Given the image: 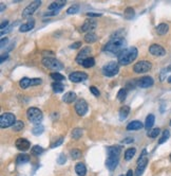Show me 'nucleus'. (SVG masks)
<instances>
[{
    "label": "nucleus",
    "instance_id": "57",
    "mask_svg": "<svg viewBox=\"0 0 171 176\" xmlns=\"http://www.w3.org/2000/svg\"><path fill=\"white\" fill-rule=\"evenodd\" d=\"M170 125H171V120H170Z\"/></svg>",
    "mask_w": 171,
    "mask_h": 176
},
{
    "label": "nucleus",
    "instance_id": "18",
    "mask_svg": "<svg viewBox=\"0 0 171 176\" xmlns=\"http://www.w3.org/2000/svg\"><path fill=\"white\" fill-rule=\"evenodd\" d=\"M118 161H119V157H108L106 160V167L110 171H113L117 167Z\"/></svg>",
    "mask_w": 171,
    "mask_h": 176
},
{
    "label": "nucleus",
    "instance_id": "8",
    "mask_svg": "<svg viewBox=\"0 0 171 176\" xmlns=\"http://www.w3.org/2000/svg\"><path fill=\"white\" fill-rule=\"evenodd\" d=\"M151 67H152V65L150 62L140 61V62H137V63L133 66V70L135 73H145V72H148L149 70L151 69Z\"/></svg>",
    "mask_w": 171,
    "mask_h": 176
},
{
    "label": "nucleus",
    "instance_id": "5",
    "mask_svg": "<svg viewBox=\"0 0 171 176\" xmlns=\"http://www.w3.org/2000/svg\"><path fill=\"white\" fill-rule=\"evenodd\" d=\"M147 165H148V158H147V151L143 150L142 155L140 156L137 160V168L135 170V176H142L144 173L145 169H146Z\"/></svg>",
    "mask_w": 171,
    "mask_h": 176
},
{
    "label": "nucleus",
    "instance_id": "51",
    "mask_svg": "<svg viewBox=\"0 0 171 176\" xmlns=\"http://www.w3.org/2000/svg\"><path fill=\"white\" fill-rule=\"evenodd\" d=\"M7 25H9V21H7V20L3 21V23H1V30H3V29H5L7 27H9Z\"/></svg>",
    "mask_w": 171,
    "mask_h": 176
},
{
    "label": "nucleus",
    "instance_id": "45",
    "mask_svg": "<svg viewBox=\"0 0 171 176\" xmlns=\"http://www.w3.org/2000/svg\"><path fill=\"white\" fill-rule=\"evenodd\" d=\"M62 142H63V137H60L59 139L57 140V141H55V142H54L53 144L51 145V147H52V149H54V147H59L60 144H62Z\"/></svg>",
    "mask_w": 171,
    "mask_h": 176
},
{
    "label": "nucleus",
    "instance_id": "39",
    "mask_svg": "<svg viewBox=\"0 0 171 176\" xmlns=\"http://www.w3.org/2000/svg\"><path fill=\"white\" fill-rule=\"evenodd\" d=\"M82 136V129H79V127H76V129H73V132H72V138L73 139H79L80 137Z\"/></svg>",
    "mask_w": 171,
    "mask_h": 176
},
{
    "label": "nucleus",
    "instance_id": "16",
    "mask_svg": "<svg viewBox=\"0 0 171 176\" xmlns=\"http://www.w3.org/2000/svg\"><path fill=\"white\" fill-rule=\"evenodd\" d=\"M154 84V81L151 77H140L137 82H136V86L140 88H148V87H151L152 85Z\"/></svg>",
    "mask_w": 171,
    "mask_h": 176
},
{
    "label": "nucleus",
    "instance_id": "48",
    "mask_svg": "<svg viewBox=\"0 0 171 176\" xmlns=\"http://www.w3.org/2000/svg\"><path fill=\"white\" fill-rule=\"evenodd\" d=\"M14 27V25H12V26H9V27H7L5 29H3V30H1V35H4V34H7V32H10L12 30V28Z\"/></svg>",
    "mask_w": 171,
    "mask_h": 176
},
{
    "label": "nucleus",
    "instance_id": "2",
    "mask_svg": "<svg viewBox=\"0 0 171 176\" xmlns=\"http://www.w3.org/2000/svg\"><path fill=\"white\" fill-rule=\"evenodd\" d=\"M125 46H126V41L122 38H112L109 43H107L105 46L104 50L107 52H112V53H118L124 50Z\"/></svg>",
    "mask_w": 171,
    "mask_h": 176
},
{
    "label": "nucleus",
    "instance_id": "31",
    "mask_svg": "<svg viewBox=\"0 0 171 176\" xmlns=\"http://www.w3.org/2000/svg\"><path fill=\"white\" fill-rule=\"evenodd\" d=\"M30 161V156L27 155V154H20L18 155L17 159H16V162L21 165V163H27Z\"/></svg>",
    "mask_w": 171,
    "mask_h": 176
},
{
    "label": "nucleus",
    "instance_id": "29",
    "mask_svg": "<svg viewBox=\"0 0 171 176\" xmlns=\"http://www.w3.org/2000/svg\"><path fill=\"white\" fill-rule=\"evenodd\" d=\"M168 30H169V26L167 23H160L156 27V32H158V35H165L168 32Z\"/></svg>",
    "mask_w": 171,
    "mask_h": 176
},
{
    "label": "nucleus",
    "instance_id": "15",
    "mask_svg": "<svg viewBox=\"0 0 171 176\" xmlns=\"http://www.w3.org/2000/svg\"><path fill=\"white\" fill-rule=\"evenodd\" d=\"M15 145L19 151H22V152L28 151V150L31 147V143H30V141L27 139H25V138H19V139L16 140Z\"/></svg>",
    "mask_w": 171,
    "mask_h": 176
},
{
    "label": "nucleus",
    "instance_id": "22",
    "mask_svg": "<svg viewBox=\"0 0 171 176\" xmlns=\"http://www.w3.org/2000/svg\"><path fill=\"white\" fill-rule=\"evenodd\" d=\"M76 98L77 97H76L75 93H73V91H68V93H66L65 95L62 96V101L67 104H71L75 101Z\"/></svg>",
    "mask_w": 171,
    "mask_h": 176
},
{
    "label": "nucleus",
    "instance_id": "40",
    "mask_svg": "<svg viewBox=\"0 0 171 176\" xmlns=\"http://www.w3.org/2000/svg\"><path fill=\"white\" fill-rule=\"evenodd\" d=\"M160 133H161V129H158V127H156V129H151L150 131H148V137H150V138H156L158 135H160Z\"/></svg>",
    "mask_w": 171,
    "mask_h": 176
},
{
    "label": "nucleus",
    "instance_id": "50",
    "mask_svg": "<svg viewBox=\"0 0 171 176\" xmlns=\"http://www.w3.org/2000/svg\"><path fill=\"white\" fill-rule=\"evenodd\" d=\"M133 141H134L133 138L130 137V138H126V139H124V140L122 141V143H124V144H127V143H132Z\"/></svg>",
    "mask_w": 171,
    "mask_h": 176
},
{
    "label": "nucleus",
    "instance_id": "58",
    "mask_svg": "<svg viewBox=\"0 0 171 176\" xmlns=\"http://www.w3.org/2000/svg\"><path fill=\"white\" fill-rule=\"evenodd\" d=\"M170 159H171V155H170Z\"/></svg>",
    "mask_w": 171,
    "mask_h": 176
},
{
    "label": "nucleus",
    "instance_id": "56",
    "mask_svg": "<svg viewBox=\"0 0 171 176\" xmlns=\"http://www.w3.org/2000/svg\"><path fill=\"white\" fill-rule=\"evenodd\" d=\"M168 83H171V75L168 77Z\"/></svg>",
    "mask_w": 171,
    "mask_h": 176
},
{
    "label": "nucleus",
    "instance_id": "17",
    "mask_svg": "<svg viewBox=\"0 0 171 176\" xmlns=\"http://www.w3.org/2000/svg\"><path fill=\"white\" fill-rule=\"evenodd\" d=\"M96 28V21L92 18H88L87 20L84 21V25L81 26V31L82 32H91L92 30H94Z\"/></svg>",
    "mask_w": 171,
    "mask_h": 176
},
{
    "label": "nucleus",
    "instance_id": "41",
    "mask_svg": "<svg viewBox=\"0 0 171 176\" xmlns=\"http://www.w3.org/2000/svg\"><path fill=\"white\" fill-rule=\"evenodd\" d=\"M79 11V5H73L67 10V13L69 15H72V14H76L77 12Z\"/></svg>",
    "mask_w": 171,
    "mask_h": 176
},
{
    "label": "nucleus",
    "instance_id": "30",
    "mask_svg": "<svg viewBox=\"0 0 171 176\" xmlns=\"http://www.w3.org/2000/svg\"><path fill=\"white\" fill-rule=\"evenodd\" d=\"M52 88H53V91L55 93H61L65 89V86L62 85L61 83H59V82H54L52 84Z\"/></svg>",
    "mask_w": 171,
    "mask_h": 176
},
{
    "label": "nucleus",
    "instance_id": "20",
    "mask_svg": "<svg viewBox=\"0 0 171 176\" xmlns=\"http://www.w3.org/2000/svg\"><path fill=\"white\" fill-rule=\"evenodd\" d=\"M120 152H122V149H120V147H117V145L109 147L108 149H107L108 157H119Z\"/></svg>",
    "mask_w": 171,
    "mask_h": 176
},
{
    "label": "nucleus",
    "instance_id": "12",
    "mask_svg": "<svg viewBox=\"0 0 171 176\" xmlns=\"http://www.w3.org/2000/svg\"><path fill=\"white\" fill-rule=\"evenodd\" d=\"M69 79L73 83H80V82H84L88 79V74L82 71H75L69 75Z\"/></svg>",
    "mask_w": 171,
    "mask_h": 176
},
{
    "label": "nucleus",
    "instance_id": "26",
    "mask_svg": "<svg viewBox=\"0 0 171 176\" xmlns=\"http://www.w3.org/2000/svg\"><path fill=\"white\" fill-rule=\"evenodd\" d=\"M129 113H130V107L129 106H127V105L122 106L120 107V109H119V119L122 120V121H124V120L128 117Z\"/></svg>",
    "mask_w": 171,
    "mask_h": 176
},
{
    "label": "nucleus",
    "instance_id": "28",
    "mask_svg": "<svg viewBox=\"0 0 171 176\" xmlns=\"http://www.w3.org/2000/svg\"><path fill=\"white\" fill-rule=\"evenodd\" d=\"M97 41V35L93 32H89L84 35V41L88 44H92V43H95Z\"/></svg>",
    "mask_w": 171,
    "mask_h": 176
},
{
    "label": "nucleus",
    "instance_id": "11",
    "mask_svg": "<svg viewBox=\"0 0 171 176\" xmlns=\"http://www.w3.org/2000/svg\"><path fill=\"white\" fill-rule=\"evenodd\" d=\"M75 111L78 116H84L88 111V103L84 99H79L75 103Z\"/></svg>",
    "mask_w": 171,
    "mask_h": 176
},
{
    "label": "nucleus",
    "instance_id": "25",
    "mask_svg": "<svg viewBox=\"0 0 171 176\" xmlns=\"http://www.w3.org/2000/svg\"><path fill=\"white\" fill-rule=\"evenodd\" d=\"M154 120H155V117H154V115H152V114L147 116L146 122H145V129L150 131L151 127L153 126V124H154Z\"/></svg>",
    "mask_w": 171,
    "mask_h": 176
},
{
    "label": "nucleus",
    "instance_id": "3",
    "mask_svg": "<svg viewBox=\"0 0 171 176\" xmlns=\"http://www.w3.org/2000/svg\"><path fill=\"white\" fill-rule=\"evenodd\" d=\"M27 117L30 122L37 125L40 124V122L42 121L43 115H42V111L39 108H37V107H30L27 111Z\"/></svg>",
    "mask_w": 171,
    "mask_h": 176
},
{
    "label": "nucleus",
    "instance_id": "13",
    "mask_svg": "<svg viewBox=\"0 0 171 176\" xmlns=\"http://www.w3.org/2000/svg\"><path fill=\"white\" fill-rule=\"evenodd\" d=\"M90 53H91V48L90 47H84L81 49V51L79 52L77 54V56H76L75 61L77 64H79V65H81L82 62L84 61L86 59H88L90 55Z\"/></svg>",
    "mask_w": 171,
    "mask_h": 176
},
{
    "label": "nucleus",
    "instance_id": "19",
    "mask_svg": "<svg viewBox=\"0 0 171 176\" xmlns=\"http://www.w3.org/2000/svg\"><path fill=\"white\" fill-rule=\"evenodd\" d=\"M66 1L65 0H59V1H54L52 2L51 5H49L48 10L49 12H59V10L61 9L62 7H65Z\"/></svg>",
    "mask_w": 171,
    "mask_h": 176
},
{
    "label": "nucleus",
    "instance_id": "24",
    "mask_svg": "<svg viewBox=\"0 0 171 176\" xmlns=\"http://www.w3.org/2000/svg\"><path fill=\"white\" fill-rule=\"evenodd\" d=\"M75 172L78 176H84L87 173V168L82 162H79L75 165Z\"/></svg>",
    "mask_w": 171,
    "mask_h": 176
},
{
    "label": "nucleus",
    "instance_id": "54",
    "mask_svg": "<svg viewBox=\"0 0 171 176\" xmlns=\"http://www.w3.org/2000/svg\"><path fill=\"white\" fill-rule=\"evenodd\" d=\"M7 59V54H2V56H1V61H0V62H1V63H3V62H4V59Z\"/></svg>",
    "mask_w": 171,
    "mask_h": 176
},
{
    "label": "nucleus",
    "instance_id": "37",
    "mask_svg": "<svg viewBox=\"0 0 171 176\" xmlns=\"http://www.w3.org/2000/svg\"><path fill=\"white\" fill-rule=\"evenodd\" d=\"M50 77H51L55 82H61V81H63V80H65V77H63L62 74H60L59 72H52V73H50Z\"/></svg>",
    "mask_w": 171,
    "mask_h": 176
},
{
    "label": "nucleus",
    "instance_id": "59",
    "mask_svg": "<svg viewBox=\"0 0 171 176\" xmlns=\"http://www.w3.org/2000/svg\"><path fill=\"white\" fill-rule=\"evenodd\" d=\"M119 176H124V175H119Z\"/></svg>",
    "mask_w": 171,
    "mask_h": 176
},
{
    "label": "nucleus",
    "instance_id": "43",
    "mask_svg": "<svg viewBox=\"0 0 171 176\" xmlns=\"http://www.w3.org/2000/svg\"><path fill=\"white\" fill-rule=\"evenodd\" d=\"M71 157L73 158V159H78V158L81 157V152L79 151V150L77 149H74L71 151Z\"/></svg>",
    "mask_w": 171,
    "mask_h": 176
},
{
    "label": "nucleus",
    "instance_id": "32",
    "mask_svg": "<svg viewBox=\"0 0 171 176\" xmlns=\"http://www.w3.org/2000/svg\"><path fill=\"white\" fill-rule=\"evenodd\" d=\"M81 65L84 66V68H91L95 65V59H94V57H88V59H86L82 62Z\"/></svg>",
    "mask_w": 171,
    "mask_h": 176
},
{
    "label": "nucleus",
    "instance_id": "7",
    "mask_svg": "<svg viewBox=\"0 0 171 176\" xmlns=\"http://www.w3.org/2000/svg\"><path fill=\"white\" fill-rule=\"evenodd\" d=\"M16 121L17 120H16L14 114H11V113L2 114L1 117H0V127L1 129H7V127L13 126Z\"/></svg>",
    "mask_w": 171,
    "mask_h": 176
},
{
    "label": "nucleus",
    "instance_id": "52",
    "mask_svg": "<svg viewBox=\"0 0 171 176\" xmlns=\"http://www.w3.org/2000/svg\"><path fill=\"white\" fill-rule=\"evenodd\" d=\"M7 41H7V37H5V38H2V39H1V48L4 47V45H7Z\"/></svg>",
    "mask_w": 171,
    "mask_h": 176
},
{
    "label": "nucleus",
    "instance_id": "23",
    "mask_svg": "<svg viewBox=\"0 0 171 176\" xmlns=\"http://www.w3.org/2000/svg\"><path fill=\"white\" fill-rule=\"evenodd\" d=\"M143 123L140 121H132L130 122L129 124L127 125V129L128 131H138V129H143Z\"/></svg>",
    "mask_w": 171,
    "mask_h": 176
},
{
    "label": "nucleus",
    "instance_id": "33",
    "mask_svg": "<svg viewBox=\"0 0 171 176\" xmlns=\"http://www.w3.org/2000/svg\"><path fill=\"white\" fill-rule=\"evenodd\" d=\"M126 98H127V89H125V88L119 89L117 93V100L120 102H124L126 100Z\"/></svg>",
    "mask_w": 171,
    "mask_h": 176
},
{
    "label": "nucleus",
    "instance_id": "35",
    "mask_svg": "<svg viewBox=\"0 0 171 176\" xmlns=\"http://www.w3.org/2000/svg\"><path fill=\"white\" fill-rule=\"evenodd\" d=\"M23 126H25V123H23L22 121H20V120H17V121L14 123V125L12 127H13L14 132H20L21 129H23Z\"/></svg>",
    "mask_w": 171,
    "mask_h": 176
},
{
    "label": "nucleus",
    "instance_id": "27",
    "mask_svg": "<svg viewBox=\"0 0 171 176\" xmlns=\"http://www.w3.org/2000/svg\"><path fill=\"white\" fill-rule=\"evenodd\" d=\"M135 153H136L135 147H129V149H127L124 154L125 160H130V159H132V158L134 157V155H135Z\"/></svg>",
    "mask_w": 171,
    "mask_h": 176
},
{
    "label": "nucleus",
    "instance_id": "38",
    "mask_svg": "<svg viewBox=\"0 0 171 176\" xmlns=\"http://www.w3.org/2000/svg\"><path fill=\"white\" fill-rule=\"evenodd\" d=\"M43 151H45L43 147H41L40 145H34V147L31 149V153L35 156H38V155H40V154H42V152Z\"/></svg>",
    "mask_w": 171,
    "mask_h": 176
},
{
    "label": "nucleus",
    "instance_id": "9",
    "mask_svg": "<svg viewBox=\"0 0 171 176\" xmlns=\"http://www.w3.org/2000/svg\"><path fill=\"white\" fill-rule=\"evenodd\" d=\"M40 5H41V1H39V0H36V1H33V2L30 3V5H28L22 12L23 18H27V17H30L31 15H33V14L36 12V10L40 7Z\"/></svg>",
    "mask_w": 171,
    "mask_h": 176
},
{
    "label": "nucleus",
    "instance_id": "14",
    "mask_svg": "<svg viewBox=\"0 0 171 176\" xmlns=\"http://www.w3.org/2000/svg\"><path fill=\"white\" fill-rule=\"evenodd\" d=\"M149 52L154 56H163L166 54V50L162 47V46L158 45V44H153L149 47Z\"/></svg>",
    "mask_w": 171,
    "mask_h": 176
},
{
    "label": "nucleus",
    "instance_id": "4",
    "mask_svg": "<svg viewBox=\"0 0 171 176\" xmlns=\"http://www.w3.org/2000/svg\"><path fill=\"white\" fill-rule=\"evenodd\" d=\"M42 65L45 66L46 68H48V69H52V70H56V72L57 71H59V70H62L63 69V64L61 63L60 61H58V59H54V57H43L41 61Z\"/></svg>",
    "mask_w": 171,
    "mask_h": 176
},
{
    "label": "nucleus",
    "instance_id": "47",
    "mask_svg": "<svg viewBox=\"0 0 171 176\" xmlns=\"http://www.w3.org/2000/svg\"><path fill=\"white\" fill-rule=\"evenodd\" d=\"M87 16H89L90 18H93V17H100V16H102V14H99V13H92V12H88V13H87Z\"/></svg>",
    "mask_w": 171,
    "mask_h": 176
},
{
    "label": "nucleus",
    "instance_id": "10",
    "mask_svg": "<svg viewBox=\"0 0 171 176\" xmlns=\"http://www.w3.org/2000/svg\"><path fill=\"white\" fill-rule=\"evenodd\" d=\"M41 84V80L40 79H30V77H23V79L20 80L19 86L22 89H27L30 86H36Z\"/></svg>",
    "mask_w": 171,
    "mask_h": 176
},
{
    "label": "nucleus",
    "instance_id": "46",
    "mask_svg": "<svg viewBox=\"0 0 171 176\" xmlns=\"http://www.w3.org/2000/svg\"><path fill=\"white\" fill-rule=\"evenodd\" d=\"M90 91H91L95 97H98V96H99V90H98L96 87H94V86H91V87H90Z\"/></svg>",
    "mask_w": 171,
    "mask_h": 176
},
{
    "label": "nucleus",
    "instance_id": "55",
    "mask_svg": "<svg viewBox=\"0 0 171 176\" xmlns=\"http://www.w3.org/2000/svg\"><path fill=\"white\" fill-rule=\"evenodd\" d=\"M3 9H4V5H3L2 3H1V12L3 11Z\"/></svg>",
    "mask_w": 171,
    "mask_h": 176
},
{
    "label": "nucleus",
    "instance_id": "44",
    "mask_svg": "<svg viewBox=\"0 0 171 176\" xmlns=\"http://www.w3.org/2000/svg\"><path fill=\"white\" fill-rule=\"evenodd\" d=\"M66 160H67V157H66L65 154H60L59 157H58V159H57V162L59 163V165H63V163L66 162Z\"/></svg>",
    "mask_w": 171,
    "mask_h": 176
},
{
    "label": "nucleus",
    "instance_id": "36",
    "mask_svg": "<svg viewBox=\"0 0 171 176\" xmlns=\"http://www.w3.org/2000/svg\"><path fill=\"white\" fill-rule=\"evenodd\" d=\"M169 136H170V132L168 131V129H166V131L163 132V135L162 137L160 138V140H158V144H163V143H165L168 140Z\"/></svg>",
    "mask_w": 171,
    "mask_h": 176
},
{
    "label": "nucleus",
    "instance_id": "34",
    "mask_svg": "<svg viewBox=\"0 0 171 176\" xmlns=\"http://www.w3.org/2000/svg\"><path fill=\"white\" fill-rule=\"evenodd\" d=\"M43 131H45V129H43V126H42L41 124L35 125V126L32 129V133H33L34 135H36V136H39L40 134L43 133Z\"/></svg>",
    "mask_w": 171,
    "mask_h": 176
},
{
    "label": "nucleus",
    "instance_id": "49",
    "mask_svg": "<svg viewBox=\"0 0 171 176\" xmlns=\"http://www.w3.org/2000/svg\"><path fill=\"white\" fill-rule=\"evenodd\" d=\"M80 46H81V41H76V43H74L73 45L70 46V48H71V49H77V48H79Z\"/></svg>",
    "mask_w": 171,
    "mask_h": 176
},
{
    "label": "nucleus",
    "instance_id": "1",
    "mask_svg": "<svg viewBox=\"0 0 171 176\" xmlns=\"http://www.w3.org/2000/svg\"><path fill=\"white\" fill-rule=\"evenodd\" d=\"M137 54H138V51L135 47H130V48H127V49H124L117 55L118 64L122 66L129 65V64H131L137 57Z\"/></svg>",
    "mask_w": 171,
    "mask_h": 176
},
{
    "label": "nucleus",
    "instance_id": "53",
    "mask_svg": "<svg viewBox=\"0 0 171 176\" xmlns=\"http://www.w3.org/2000/svg\"><path fill=\"white\" fill-rule=\"evenodd\" d=\"M126 176H133V171H132V170H128Z\"/></svg>",
    "mask_w": 171,
    "mask_h": 176
},
{
    "label": "nucleus",
    "instance_id": "21",
    "mask_svg": "<svg viewBox=\"0 0 171 176\" xmlns=\"http://www.w3.org/2000/svg\"><path fill=\"white\" fill-rule=\"evenodd\" d=\"M34 27H35V20H34V19H29L28 23H23V25L20 26L19 31L22 32V33H25V32L31 31Z\"/></svg>",
    "mask_w": 171,
    "mask_h": 176
},
{
    "label": "nucleus",
    "instance_id": "6",
    "mask_svg": "<svg viewBox=\"0 0 171 176\" xmlns=\"http://www.w3.org/2000/svg\"><path fill=\"white\" fill-rule=\"evenodd\" d=\"M119 71V66L116 62H109L102 67V73L106 77H114Z\"/></svg>",
    "mask_w": 171,
    "mask_h": 176
},
{
    "label": "nucleus",
    "instance_id": "42",
    "mask_svg": "<svg viewBox=\"0 0 171 176\" xmlns=\"http://www.w3.org/2000/svg\"><path fill=\"white\" fill-rule=\"evenodd\" d=\"M125 17L127 19H131L134 17V10L132 8H128V9L125 11Z\"/></svg>",
    "mask_w": 171,
    "mask_h": 176
}]
</instances>
